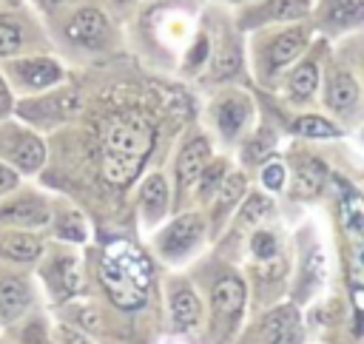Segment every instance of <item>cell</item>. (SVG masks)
<instances>
[{"label": "cell", "mask_w": 364, "mask_h": 344, "mask_svg": "<svg viewBox=\"0 0 364 344\" xmlns=\"http://www.w3.org/2000/svg\"><path fill=\"white\" fill-rule=\"evenodd\" d=\"M51 219V190L23 182L0 196V230H46Z\"/></svg>", "instance_id": "4fadbf2b"}, {"label": "cell", "mask_w": 364, "mask_h": 344, "mask_svg": "<svg viewBox=\"0 0 364 344\" xmlns=\"http://www.w3.org/2000/svg\"><path fill=\"white\" fill-rule=\"evenodd\" d=\"M336 188H338V213H341L347 233H361L364 230V199L358 196V190H353L341 179H336Z\"/></svg>", "instance_id": "4dcf8cb0"}, {"label": "cell", "mask_w": 364, "mask_h": 344, "mask_svg": "<svg viewBox=\"0 0 364 344\" xmlns=\"http://www.w3.org/2000/svg\"><path fill=\"white\" fill-rule=\"evenodd\" d=\"M37 3H40V6L46 9V11H51V9H57V6H63L65 0H37Z\"/></svg>", "instance_id": "ab89813d"}, {"label": "cell", "mask_w": 364, "mask_h": 344, "mask_svg": "<svg viewBox=\"0 0 364 344\" xmlns=\"http://www.w3.org/2000/svg\"><path fill=\"white\" fill-rule=\"evenodd\" d=\"M233 165H230V159L228 156H219V154H213V159L205 165V171H202V176H199V182H196V188H193V196H191V208H205L208 202H210V196L219 190V185H222V179L228 176V171H230Z\"/></svg>", "instance_id": "f1b7e54d"}, {"label": "cell", "mask_w": 364, "mask_h": 344, "mask_svg": "<svg viewBox=\"0 0 364 344\" xmlns=\"http://www.w3.org/2000/svg\"><path fill=\"white\" fill-rule=\"evenodd\" d=\"M51 327H54V338L57 344H97V338L91 333H85L82 327H77L74 321H65V318H57L51 316Z\"/></svg>", "instance_id": "e575fe53"}, {"label": "cell", "mask_w": 364, "mask_h": 344, "mask_svg": "<svg viewBox=\"0 0 364 344\" xmlns=\"http://www.w3.org/2000/svg\"><path fill=\"white\" fill-rule=\"evenodd\" d=\"M310 28L307 26H287L282 31H273L270 37H259L253 48V65L256 77L264 85H273L284 68H290L307 48Z\"/></svg>", "instance_id": "30bf717a"}, {"label": "cell", "mask_w": 364, "mask_h": 344, "mask_svg": "<svg viewBox=\"0 0 364 344\" xmlns=\"http://www.w3.org/2000/svg\"><path fill=\"white\" fill-rule=\"evenodd\" d=\"M273 145H276V134L270 128H256L253 134L242 136V145H239L242 165L245 168H259L264 159H270Z\"/></svg>", "instance_id": "f546056e"}, {"label": "cell", "mask_w": 364, "mask_h": 344, "mask_svg": "<svg viewBox=\"0 0 364 344\" xmlns=\"http://www.w3.org/2000/svg\"><path fill=\"white\" fill-rule=\"evenodd\" d=\"M290 131L299 134V136H307V139H330V136H338L341 128L318 114H301L290 122Z\"/></svg>", "instance_id": "1f68e13d"}, {"label": "cell", "mask_w": 364, "mask_h": 344, "mask_svg": "<svg viewBox=\"0 0 364 344\" xmlns=\"http://www.w3.org/2000/svg\"><path fill=\"white\" fill-rule=\"evenodd\" d=\"M11 114H14V91L9 88L6 77L0 74V119H6Z\"/></svg>", "instance_id": "8d00e7d4"}, {"label": "cell", "mask_w": 364, "mask_h": 344, "mask_svg": "<svg viewBox=\"0 0 364 344\" xmlns=\"http://www.w3.org/2000/svg\"><path fill=\"white\" fill-rule=\"evenodd\" d=\"M324 105L338 114V117H350L358 105V82L353 77L350 68L344 65H333L327 71V88H324Z\"/></svg>", "instance_id": "cb8c5ba5"}, {"label": "cell", "mask_w": 364, "mask_h": 344, "mask_svg": "<svg viewBox=\"0 0 364 344\" xmlns=\"http://www.w3.org/2000/svg\"><path fill=\"white\" fill-rule=\"evenodd\" d=\"M316 88H318V57L316 54L299 57L293 63V71L287 74V82H284L287 100L293 105H301L316 94Z\"/></svg>", "instance_id": "4316f807"}, {"label": "cell", "mask_w": 364, "mask_h": 344, "mask_svg": "<svg viewBox=\"0 0 364 344\" xmlns=\"http://www.w3.org/2000/svg\"><path fill=\"white\" fill-rule=\"evenodd\" d=\"M173 213V190H171V176L165 168L148 171L134 193V219L136 230L145 239L151 230H156L168 216Z\"/></svg>", "instance_id": "9a60e30c"}, {"label": "cell", "mask_w": 364, "mask_h": 344, "mask_svg": "<svg viewBox=\"0 0 364 344\" xmlns=\"http://www.w3.org/2000/svg\"><path fill=\"white\" fill-rule=\"evenodd\" d=\"M48 159L46 136L23 119H0V162L17 171L23 179H37Z\"/></svg>", "instance_id": "ba28073f"}, {"label": "cell", "mask_w": 364, "mask_h": 344, "mask_svg": "<svg viewBox=\"0 0 364 344\" xmlns=\"http://www.w3.org/2000/svg\"><path fill=\"white\" fill-rule=\"evenodd\" d=\"M310 11V0H262L239 17V28H259L270 23H293Z\"/></svg>", "instance_id": "d6986e66"}, {"label": "cell", "mask_w": 364, "mask_h": 344, "mask_svg": "<svg viewBox=\"0 0 364 344\" xmlns=\"http://www.w3.org/2000/svg\"><path fill=\"white\" fill-rule=\"evenodd\" d=\"M0 344H14V341H11V338H9L6 333H0Z\"/></svg>", "instance_id": "60d3db41"}, {"label": "cell", "mask_w": 364, "mask_h": 344, "mask_svg": "<svg viewBox=\"0 0 364 344\" xmlns=\"http://www.w3.org/2000/svg\"><path fill=\"white\" fill-rule=\"evenodd\" d=\"M247 190H250V188H247V173L239 171V168H230L228 176L222 179V185H219V190H216V193L210 196V202L202 208V213H205V219H208L210 244L222 236V230L228 227L230 216L236 213V208H239V202L245 199Z\"/></svg>", "instance_id": "ac0fdd59"}, {"label": "cell", "mask_w": 364, "mask_h": 344, "mask_svg": "<svg viewBox=\"0 0 364 344\" xmlns=\"http://www.w3.org/2000/svg\"><path fill=\"white\" fill-rule=\"evenodd\" d=\"M205 301V344H233L242 333L247 313V279L239 273L236 262H228L216 250H202L191 264H185Z\"/></svg>", "instance_id": "3957f363"}, {"label": "cell", "mask_w": 364, "mask_h": 344, "mask_svg": "<svg viewBox=\"0 0 364 344\" xmlns=\"http://www.w3.org/2000/svg\"><path fill=\"white\" fill-rule=\"evenodd\" d=\"M119 3H128V0H119Z\"/></svg>", "instance_id": "b9f144b4"}, {"label": "cell", "mask_w": 364, "mask_h": 344, "mask_svg": "<svg viewBox=\"0 0 364 344\" xmlns=\"http://www.w3.org/2000/svg\"><path fill=\"white\" fill-rule=\"evenodd\" d=\"M0 74L6 77L9 88L26 97L43 94L57 88L60 82H65V68L60 60H54L51 54H17V57H6L0 60Z\"/></svg>", "instance_id": "8fae6325"}, {"label": "cell", "mask_w": 364, "mask_h": 344, "mask_svg": "<svg viewBox=\"0 0 364 344\" xmlns=\"http://www.w3.org/2000/svg\"><path fill=\"white\" fill-rule=\"evenodd\" d=\"M145 244L162 267H185L205 247H210L208 219L199 208L173 210L156 230L145 236Z\"/></svg>", "instance_id": "5b68a950"}, {"label": "cell", "mask_w": 364, "mask_h": 344, "mask_svg": "<svg viewBox=\"0 0 364 344\" xmlns=\"http://www.w3.org/2000/svg\"><path fill=\"white\" fill-rule=\"evenodd\" d=\"M37 307H46L34 267L0 262V330L17 324Z\"/></svg>", "instance_id": "9c48e42d"}, {"label": "cell", "mask_w": 364, "mask_h": 344, "mask_svg": "<svg viewBox=\"0 0 364 344\" xmlns=\"http://www.w3.org/2000/svg\"><path fill=\"white\" fill-rule=\"evenodd\" d=\"M156 344H202L199 338H191V335H171V333H165Z\"/></svg>", "instance_id": "74e56055"}, {"label": "cell", "mask_w": 364, "mask_h": 344, "mask_svg": "<svg viewBox=\"0 0 364 344\" xmlns=\"http://www.w3.org/2000/svg\"><path fill=\"white\" fill-rule=\"evenodd\" d=\"M26 179L17 173V171H11L9 165H3L0 162V196H6V193H11L14 188H20Z\"/></svg>", "instance_id": "d590c367"}, {"label": "cell", "mask_w": 364, "mask_h": 344, "mask_svg": "<svg viewBox=\"0 0 364 344\" xmlns=\"http://www.w3.org/2000/svg\"><path fill=\"white\" fill-rule=\"evenodd\" d=\"M259 185L267 193H282L287 185V165L282 159H264L259 165Z\"/></svg>", "instance_id": "836d02e7"}, {"label": "cell", "mask_w": 364, "mask_h": 344, "mask_svg": "<svg viewBox=\"0 0 364 344\" xmlns=\"http://www.w3.org/2000/svg\"><path fill=\"white\" fill-rule=\"evenodd\" d=\"M210 60V34L208 31H196V37H193V43L188 45V51L182 54V74H188V77H193V74H199L202 68H205V63Z\"/></svg>", "instance_id": "d6a6232c"}, {"label": "cell", "mask_w": 364, "mask_h": 344, "mask_svg": "<svg viewBox=\"0 0 364 344\" xmlns=\"http://www.w3.org/2000/svg\"><path fill=\"white\" fill-rule=\"evenodd\" d=\"M40 45H43V37H37L28 20L14 14H0V60L17 57V54H37L34 48Z\"/></svg>", "instance_id": "603a6c76"}, {"label": "cell", "mask_w": 364, "mask_h": 344, "mask_svg": "<svg viewBox=\"0 0 364 344\" xmlns=\"http://www.w3.org/2000/svg\"><path fill=\"white\" fill-rule=\"evenodd\" d=\"M60 37L65 48L80 54H102L114 45V28L102 9L97 6H77L60 23Z\"/></svg>", "instance_id": "5bb4252c"}, {"label": "cell", "mask_w": 364, "mask_h": 344, "mask_svg": "<svg viewBox=\"0 0 364 344\" xmlns=\"http://www.w3.org/2000/svg\"><path fill=\"white\" fill-rule=\"evenodd\" d=\"M213 154H216L213 151V136L191 122L185 128V134L176 139V145L171 151V159H168L171 162L168 176H171V190H173V210L191 208L193 188H196L205 165L213 159Z\"/></svg>", "instance_id": "52a82bcc"}, {"label": "cell", "mask_w": 364, "mask_h": 344, "mask_svg": "<svg viewBox=\"0 0 364 344\" xmlns=\"http://www.w3.org/2000/svg\"><path fill=\"white\" fill-rule=\"evenodd\" d=\"M304 338V324L301 313L296 304L284 301L276 307H267L247 333L236 335L233 344H301Z\"/></svg>", "instance_id": "2e32d148"}, {"label": "cell", "mask_w": 364, "mask_h": 344, "mask_svg": "<svg viewBox=\"0 0 364 344\" xmlns=\"http://www.w3.org/2000/svg\"><path fill=\"white\" fill-rule=\"evenodd\" d=\"M43 247H46L43 230H14V227L0 230V262L34 267L37 259L43 256Z\"/></svg>", "instance_id": "ffe728a7"}, {"label": "cell", "mask_w": 364, "mask_h": 344, "mask_svg": "<svg viewBox=\"0 0 364 344\" xmlns=\"http://www.w3.org/2000/svg\"><path fill=\"white\" fill-rule=\"evenodd\" d=\"M327 185V165L313 154H299L293 159V179H290V196L293 199H313Z\"/></svg>", "instance_id": "d4e9b609"}, {"label": "cell", "mask_w": 364, "mask_h": 344, "mask_svg": "<svg viewBox=\"0 0 364 344\" xmlns=\"http://www.w3.org/2000/svg\"><path fill=\"white\" fill-rule=\"evenodd\" d=\"M222 37H210V60H208V80L210 82H230L245 60H242V45L233 31H219Z\"/></svg>", "instance_id": "44dd1931"}, {"label": "cell", "mask_w": 364, "mask_h": 344, "mask_svg": "<svg viewBox=\"0 0 364 344\" xmlns=\"http://www.w3.org/2000/svg\"><path fill=\"white\" fill-rule=\"evenodd\" d=\"M245 253L250 262H270L276 256H282V236L279 230L273 227V219L253 227L247 236H245Z\"/></svg>", "instance_id": "83f0119b"}, {"label": "cell", "mask_w": 364, "mask_h": 344, "mask_svg": "<svg viewBox=\"0 0 364 344\" xmlns=\"http://www.w3.org/2000/svg\"><path fill=\"white\" fill-rule=\"evenodd\" d=\"M43 233H46V239L85 247L94 236V227H91L88 213L77 202H71L63 193H51V219H48V227Z\"/></svg>", "instance_id": "e0dca14e"}, {"label": "cell", "mask_w": 364, "mask_h": 344, "mask_svg": "<svg viewBox=\"0 0 364 344\" xmlns=\"http://www.w3.org/2000/svg\"><path fill=\"white\" fill-rule=\"evenodd\" d=\"M51 310L48 307H37L34 313H28L26 318H20L17 324L0 330L6 333L14 344H57L54 338V327H51Z\"/></svg>", "instance_id": "484cf974"}, {"label": "cell", "mask_w": 364, "mask_h": 344, "mask_svg": "<svg viewBox=\"0 0 364 344\" xmlns=\"http://www.w3.org/2000/svg\"><path fill=\"white\" fill-rule=\"evenodd\" d=\"M353 273L355 276H364V244H358L355 253H353Z\"/></svg>", "instance_id": "f35d334b"}, {"label": "cell", "mask_w": 364, "mask_h": 344, "mask_svg": "<svg viewBox=\"0 0 364 344\" xmlns=\"http://www.w3.org/2000/svg\"><path fill=\"white\" fill-rule=\"evenodd\" d=\"M196 105L182 85L122 77L82 94L80 111L46 136L48 159L37 176L51 193L77 202L94 233H139L134 193L139 179L165 168Z\"/></svg>", "instance_id": "6da1fadb"}, {"label": "cell", "mask_w": 364, "mask_h": 344, "mask_svg": "<svg viewBox=\"0 0 364 344\" xmlns=\"http://www.w3.org/2000/svg\"><path fill=\"white\" fill-rule=\"evenodd\" d=\"M205 117H208L213 136L222 145H233L247 134V128L253 122V100L242 88L225 85L210 97Z\"/></svg>", "instance_id": "7c38bea8"}, {"label": "cell", "mask_w": 364, "mask_h": 344, "mask_svg": "<svg viewBox=\"0 0 364 344\" xmlns=\"http://www.w3.org/2000/svg\"><path fill=\"white\" fill-rule=\"evenodd\" d=\"M34 276L40 281L46 307H63L85 296V256L80 244L46 239L43 256L34 264Z\"/></svg>", "instance_id": "277c9868"}, {"label": "cell", "mask_w": 364, "mask_h": 344, "mask_svg": "<svg viewBox=\"0 0 364 344\" xmlns=\"http://www.w3.org/2000/svg\"><path fill=\"white\" fill-rule=\"evenodd\" d=\"M162 313H165V333L171 335H191L202 341L205 333V301L188 276L185 267H162ZM205 344V341H202Z\"/></svg>", "instance_id": "8992f818"}, {"label": "cell", "mask_w": 364, "mask_h": 344, "mask_svg": "<svg viewBox=\"0 0 364 344\" xmlns=\"http://www.w3.org/2000/svg\"><path fill=\"white\" fill-rule=\"evenodd\" d=\"M316 26L324 34H341L364 26V0H318Z\"/></svg>", "instance_id": "7402d4cb"}, {"label": "cell", "mask_w": 364, "mask_h": 344, "mask_svg": "<svg viewBox=\"0 0 364 344\" xmlns=\"http://www.w3.org/2000/svg\"><path fill=\"white\" fill-rule=\"evenodd\" d=\"M85 296L54 307L97 344H156L165 335L162 264L139 233H94L82 247Z\"/></svg>", "instance_id": "7a4b0ae2"}]
</instances>
